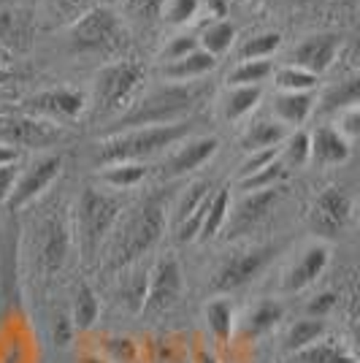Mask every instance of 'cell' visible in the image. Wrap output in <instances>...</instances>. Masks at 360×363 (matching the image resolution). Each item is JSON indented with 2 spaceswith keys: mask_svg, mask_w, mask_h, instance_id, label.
Returning <instances> with one entry per match:
<instances>
[{
  "mask_svg": "<svg viewBox=\"0 0 360 363\" xmlns=\"http://www.w3.org/2000/svg\"><path fill=\"white\" fill-rule=\"evenodd\" d=\"M193 136V122L181 120L171 125H144V128H130L120 133H106L92 152V160L101 166L111 163H147L152 157L163 155L179 141Z\"/></svg>",
  "mask_w": 360,
  "mask_h": 363,
  "instance_id": "cell-1",
  "label": "cell"
},
{
  "mask_svg": "<svg viewBox=\"0 0 360 363\" xmlns=\"http://www.w3.org/2000/svg\"><path fill=\"white\" fill-rule=\"evenodd\" d=\"M203 95H206L203 82H193V84H171V82H165L160 87L144 92L135 104H130V108H125L114 120V125L108 128V133L144 128V125L181 122L184 117H190V111L201 104Z\"/></svg>",
  "mask_w": 360,
  "mask_h": 363,
  "instance_id": "cell-2",
  "label": "cell"
},
{
  "mask_svg": "<svg viewBox=\"0 0 360 363\" xmlns=\"http://www.w3.org/2000/svg\"><path fill=\"white\" fill-rule=\"evenodd\" d=\"M122 220V198L114 190H101V187H92L87 184L81 190V196L74 206V230L76 247L84 260L101 252L103 242L108 239V233L120 225Z\"/></svg>",
  "mask_w": 360,
  "mask_h": 363,
  "instance_id": "cell-3",
  "label": "cell"
},
{
  "mask_svg": "<svg viewBox=\"0 0 360 363\" xmlns=\"http://www.w3.org/2000/svg\"><path fill=\"white\" fill-rule=\"evenodd\" d=\"M165 225H168V212H165L163 196H152L144 203H138L125 223L120 225L111 247V260L117 269H125L144 255H150L163 239Z\"/></svg>",
  "mask_w": 360,
  "mask_h": 363,
  "instance_id": "cell-4",
  "label": "cell"
},
{
  "mask_svg": "<svg viewBox=\"0 0 360 363\" xmlns=\"http://www.w3.org/2000/svg\"><path fill=\"white\" fill-rule=\"evenodd\" d=\"M144 79V68L138 62L117 60L103 65L95 82H92V95L87 98V106L92 104V111L98 117H120L122 106L135 95Z\"/></svg>",
  "mask_w": 360,
  "mask_h": 363,
  "instance_id": "cell-5",
  "label": "cell"
},
{
  "mask_svg": "<svg viewBox=\"0 0 360 363\" xmlns=\"http://www.w3.org/2000/svg\"><path fill=\"white\" fill-rule=\"evenodd\" d=\"M71 244H74V230H71V223L62 214L52 212L41 217L30 236L33 269L44 279L55 277L71 255Z\"/></svg>",
  "mask_w": 360,
  "mask_h": 363,
  "instance_id": "cell-6",
  "label": "cell"
},
{
  "mask_svg": "<svg viewBox=\"0 0 360 363\" xmlns=\"http://www.w3.org/2000/svg\"><path fill=\"white\" fill-rule=\"evenodd\" d=\"M122 46L120 19L108 9H92L68 28V49L74 55L108 57Z\"/></svg>",
  "mask_w": 360,
  "mask_h": 363,
  "instance_id": "cell-7",
  "label": "cell"
},
{
  "mask_svg": "<svg viewBox=\"0 0 360 363\" xmlns=\"http://www.w3.org/2000/svg\"><path fill=\"white\" fill-rule=\"evenodd\" d=\"M274 255H276L274 244H247L236 252H230L211 277V293L227 296L233 290L249 285L252 279H257L266 272V266L274 260Z\"/></svg>",
  "mask_w": 360,
  "mask_h": 363,
  "instance_id": "cell-8",
  "label": "cell"
},
{
  "mask_svg": "<svg viewBox=\"0 0 360 363\" xmlns=\"http://www.w3.org/2000/svg\"><path fill=\"white\" fill-rule=\"evenodd\" d=\"M62 138V128L25 111H0V147L49 150Z\"/></svg>",
  "mask_w": 360,
  "mask_h": 363,
  "instance_id": "cell-9",
  "label": "cell"
},
{
  "mask_svg": "<svg viewBox=\"0 0 360 363\" xmlns=\"http://www.w3.org/2000/svg\"><path fill=\"white\" fill-rule=\"evenodd\" d=\"M355 214V198L347 187H328L312 201L309 206V228L320 242L336 239Z\"/></svg>",
  "mask_w": 360,
  "mask_h": 363,
  "instance_id": "cell-10",
  "label": "cell"
},
{
  "mask_svg": "<svg viewBox=\"0 0 360 363\" xmlns=\"http://www.w3.org/2000/svg\"><path fill=\"white\" fill-rule=\"evenodd\" d=\"M60 171H62L60 152H46L41 157H35L25 171L16 174L14 187H11L9 201H6L3 209H9V212H22V209H28L33 201H38V198L52 187V182L60 177Z\"/></svg>",
  "mask_w": 360,
  "mask_h": 363,
  "instance_id": "cell-11",
  "label": "cell"
},
{
  "mask_svg": "<svg viewBox=\"0 0 360 363\" xmlns=\"http://www.w3.org/2000/svg\"><path fill=\"white\" fill-rule=\"evenodd\" d=\"M276 201H279V187L257 190V193H244L236 203L230 201L227 220L225 225H223L225 239H241V236H249L252 230H257L271 217Z\"/></svg>",
  "mask_w": 360,
  "mask_h": 363,
  "instance_id": "cell-12",
  "label": "cell"
},
{
  "mask_svg": "<svg viewBox=\"0 0 360 363\" xmlns=\"http://www.w3.org/2000/svg\"><path fill=\"white\" fill-rule=\"evenodd\" d=\"M87 108V95L81 90H71V87H55V90H41L30 95L22 111L33 114V117H41L46 122H55V125H68V122L79 120Z\"/></svg>",
  "mask_w": 360,
  "mask_h": 363,
  "instance_id": "cell-13",
  "label": "cell"
},
{
  "mask_svg": "<svg viewBox=\"0 0 360 363\" xmlns=\"http://www.w3.org/2000/svg\"><path fill=\"white\" fill-rule=\"evenodd\" d=\"M209 198L211 182L206 179L190 182L179 193V198L174 201V209H171V223H174V230H176V242L187 244L198 239V230H201V223H203Z\"/></svg>",
  "mask_w": 360,
  "mask_h": 363,
  "instance_id": "cell-14",
  "label": "cell"
},
{
  "mask_svg": "<svg viewBox=\"0 0 360 363\" xmlns=\"http://www.w3.org/2000/svg\"><path fill=\"white\" fill-rule=\"evenodd\" d=\"M181 296V266L176 257H163L150 269L147 282V301L141 315H160L176 306Z\"/></svg>",
  "mask_w": 360,
  "mask_h": 363,
  "instance_id": "cell-15",
  "label": "cell"
},
{
  "mask_svg": "<svg viewBox=\"0 0 360 363\" xmlns=\"http://www.w3.org/2000/svg\"><path fill=\"white\" fill-rule=\"evenodd\" d=\"M220 150V141L214 136H187L176 144V150L165 157L160 177L163 179H179L187 174H196L201 166H206Z\"/></svg>",
  "mask_w": 360,
  "mask_h": 363,
  "instance_id": "cell-16",
  "label": "cell"
},
{
  "mask_svg": "<svg viewBox=\"0 0 360 363\" xmlns=\"http://www.w3.org/2000/svg\"><path fill=\"white\" fill-rule=\"evenodd\" d=\"M342 35L339 33H312L303 41L293 46L290 52V65H298L309 74H325L336 62V55L342 52Z\"/></svg>",
  "mask_w": 360,
  "mask_h": 363,
  "instance_id": "cell-17",
  "label": "cell"
},
{
  "mask_svg": "<svg viewBox=\"0 0 360 363\" xmlns=\"http://www.w3.org/2000/svg\"><path fill=\"white\" fill-rule=\"evenodd\" d=\"M330 263V247L328 242H309L303 250H300V255L293 260V266L285 272L282 277V290L285 293H300V290H306L309 285H315L317 279L325 274Z\"/></svg>",
  "mask_w": 360,
  "mask_h": 363,
  "instance_id": "cell-18",
  "label": "cell"
},
{
  "mask_svg": "<svg viewBox=\"0 0 360 363\" xmlns=\"http://www.w3.org/2000/svg\"><path fill=\"white\" fill-rule=\"evenodd\" d=\"M35 30H38V22L30 9H22V6L0 9V46L9 55L30 49Z\"/></svg>",
  "mask_w": 360,
  "mask_h": 363,
  "instance_id": "cell-19",
  "label": "cell"
},
{
  "mask_svg": "<svg viewBox=\"0 0 360 363\" xmlns=\"http://www.w3.org/2000/svg\"><path fill=\"white\" fill-rule=\"evenodd\" d=\"M147 282H150V269L141 260H135L130 266L120 269V279H117L114 296H117V303H120L125 312L141 315L144 301H147Z\"/></svg>",
  "mask_w": 360,
  "mask_h": 363,
  "instance_id": "cell-20",
  "label": "cell"
},
{
  "mask_svg": "<svg viewBox=\"0 0 360 363\" xmlns=\"http://www.w3.org/2000/svg\"><path fill=\"white\" fill-rule=\"evenodd\" d=\"M309 144H312V163L317 166H342L352 155V144L333 125H320L315 133H309Z\"/></svg>",
  "mask_w": 360,
  "mask_h": 363,
  "instance_id": "cell-21",
  "label": "cell"
},
{
  "mask_svg": "<svg viewBox=\"0 0 360 363\" xmlns=\"http://www.w3.org/2000/svg\"><path fill=\"white\" fill-rule=\"evenodd\" d=\"M214 68H217V57H211L209 52H203L198 46L196 52L184 55L179 60L165 62L163 79L171 84H193V82H201L203 76H209Z\"/></svg>",
  "mask_w": 360,
  "mask_h": 363,
  "instance_id": "cell-22",
  "label": "cell"
},
{
  "mask_svg": "<svg viewBox=\"0 0 360 363\" xmlns=\"http://www.w3.org/2000/svg\"><path fill=\"white\" fill-rule=\"evenodd\" d=\"M317 106L315 92H276L274 95V120L285 128L298 130L303 122L312 117Z\"/></svg>",
  "mask_w": 360,
  "mask_h": 363,
  "instance_id": "cell-23",
  "label": "cell"
},
{
  "mask_svg": "<svg viewBox=\"0 0 360 363\" xmlns=\"http://www.w3.org/2000/svg\"><path fill=\"white\" fill-rule=\"evenodd\" d=\"M293 363H358L355 352L347 347L342 339L322 333L317 342H312L309 347L298 350L296 355H290Z\"/></svg>",
  "mask_w": 360,
  "mask_h": 363,
  "instance_id": "cell-24",
  "label": "cell"
},
{
  "mask_svg": "<svg viewBox=\"0 0 360 363\" xmlns=\"http://www.w3.org/2000/svg\"><path fill=\"white\" fill-rule=\"evenodd\" d=\"M282 315H285V306L279 301H274V298L257 301L255 306L247 309V315L241 318V323H239L241 336H244V339H260V336H266V333H271L279 325Z\"/></svg>",
  "mask_w": 360,
  "mask_h": 363,
  "instance_id": "cell-25",
  "label": "cell"
},
{
  "mask_svg": "<svg viewBox=\"0 0 360 363\" xmlns=\"http://www.w3.org/2000/svg\"><path fill=\"white\" fill-rule=\"evenodd\" d=\"M287 136V128L279 125L276 120H255L249 122L239 136V144L244 155L247 152H257V150H271V147H279Z\"/></svg>",
  "mask_w": 360,
  "mask_h": 363,
  "instance_id": "cell-26",
  "label": "cell"
},
{
  "mask_svg": "<svg viewBox=\"0 0 360 363\" xmlns=\"http://www.w3.org/2000/svg\"><path fill=\"white\" fill-rule=\"evenodd\" d=\"M263 98V87H227L220 101V114L225 122H241L257 108Z\"/></svg>",
  "mask_w": 360,
  "mask_h": 363,
  "instance_id": "cell-27",
  "label": "cell"
},
{
  "mask_svg": "<svg viewBox=\"0 0 360 363\" xmlns=\"http://www.w3.org/2000/svg\"><path fill=\"white\" fill-rule=\"evenodd\" d=\"M315 106L320 114H342L347 108L360 106V79L358 76H347L339 84H333Z\"/></svg>",
  "mask_w": 360,
  "mask_h": 363,
  "instance_id": "cell-28",
  "label": "cell"
},
{
  "mask_svg": "<svg viewBox=\"0 0 360 363\" xmlns=\"http://www.w3.org/2000/svg\"><path fill=\"white\" fill-rule=\"evenodd\" d=\"M203 318H206V328H209L211 339L217 345H227L233 331H236V309H233V303L227 298H214V301L206 303Z\"/></svg>",
  "mask_w": 360,
  "mask_h": 363,
  "instance_id": "cell-29",
  "label": "cell"
},
{
  "mask_svg": "<svg viewBox=\"0 0 360 363\" xmlns=\"http://www.w3.org/2000/svg\"><path fill=\"white\" fill-rule=\"evenodd\" d=\"M150 168L147 163H111V166H103V171L98 174V179L103 184L106 190H133L141 182L147 179Z\"/></svg>",
  "mask_w": 360,
  "mask_h": 363,
  "instance_id": "cell-30",
  "label": "cell"
},
{
  "mask_svg": "<svg viewBox=\"0 0 360 363\" xmlns=\"http://www.w3.org/2000/svg\"><path fill=\"white\" fill-rule=\"evenodd\" d=\"M227 209H230V190H214L209 198V206H206V214H203V223H201V230H198L196 242H209L214 236L223 233V225L227 220Z\"/></svg>",
  "mask_w": 360,
  "mask_h": 363,
  "instance_id": "cell-31",
  "label": "cell"
},
{
  "mask_svg": "<svg viewBox=\"0 0 360 363\" xmlns=\"http://www.w3.org/2000/svg\"><path fill=\"white\" fill-rule=\"evenodd\" d=\"M325 333V323L315 318H300L296 323H290V328L285 331V339H282V350L287 355H296L298 350L309 347L312 342H317L320 336Z\"/></svg>",
  "mask_w": 360,
  "mask_h": 363,
  "instance_id": "cell-32",
  "label": "cell"
},
{
  "mask_svg": "<svg viewBox=\"0 0 360 363\" xmlns=\"http://www.w3.org/2000/svg\"><path fill=\"white\" fill-rule=\"evenodd\" d=\"M98 312H101V303H98L95 290L90 285H79L74 293V303H71V323L76 331H90L98 320Z\"/></svg>",
  "mask_w": 360,
  "mask_h": 363,
  "instance_id": "cell-33",
  "label": "cell"
},
{
  "mask_svg": "<svg viewBox=\"0 0 360 363\" xmlns=\"http://www.w3.org/2000/svg\"><path fill=\"white\" fill-rule=\"evenodd\" d=\"M236 41V28L227 22V19H214L209 22L203 33L198 35V46L203 49V52H209L211 57H220V55H225L227 49L233 46Z\"/></svg>",
  "mask_w": 360,
  "mask_h": 363,
  "instance_id": "cell-34",
  "label": "cell"
},
{
  "mask_svg": "<svg viewBox=\"0 0 360 363\" xmlns=\"http://www.w3.org/2000/svg\"><path fill=\"white\" fill-rule=\"evenodd\" d=\"M279 160L285 168H303L312 163V144L306 130H293L287 133L285 141L279 144Z\"/></svg>",
  "mask_w": 360,
  "mask_h": 363,
  "instance_id": "cell-35",
  "label": "cell"
},
{
  "mask_svg": "<svg viewBox=\"0 0 360 363\" xmlns=\"http://www.w3.org/2000/svg\"><path fill=\"white\" fill-rule=\"evenodd\" d=\"M274 74L269 60H239V65L227 74V87H263V82Z\"/></svg>",
  "mask_w": 360,
  "mask_h": 363,
  "instance_id": "cell-36",
  "label": "cell"
},
{
  "mask_svg": "<svg viewBox=\"0 0 360 363\" xmlns=\"http://www.w3.org/2000/svg\"><path fill=\"white\" fill-rule=\"evenodd\" d=\"M274 84L279 87V92H315L317 87V76L303 71L298 65H282L274 71Z\"/></svg>",
  "mask_w": 360,
  "mask_h": 363,
  "instance_id": "cell-37",
  "label": "cell"
},
{
  "mask_svg": "<svg viewBox=\"0 0 360 363\" xmlns=\"http://www.w3.org/2000/svg\"><path fill=\"white\" fill-rule=\"evenodd\" d=\"M285 177H287V168L282 166V160L276 157V160L269 163L266 168H260V171H255V174H249V177L239 179V190L241 193L274 190V187H279V182H285Z\"/></svg>",
  "mask_w": 360,
  "mask_h": 363,
  "instance_id": "cell-38",
  "label": "cell"
},
{
  "mask_svg": "<svg viewBox=\"0 0 360 363\" xmlns=\"http://www.w3.org/2000/svg\"><path fill=\"white\" fill-rule=\"evenodd\" d=\"M282 46L279 33H257L252 38H247L239 49V60H269L271 55Z\"/></svg>",
  "mask_w": 360,
  "mask_h": 363,
  "instance_id": "cell-39",
  "label": "cell"
},
{
  "mask_svg": "<svg viewBox=\"0 0 360 363\" xmlns=\"http://www.w3.org/2000/svg\"><path fill=\"white\" fill-rule=\"evenodd\" d=\"M101 355L108 363H135L138 361V345L130 336H106Z\"/></svg>",
  "mask_w": 360,
  "mask_h": 363,
  "instance_id": "cell-40",
  "label": "cell"
},
{
  "mask_svg": "<svg viewBox=\"0 0 360 363\" xmlns=\"http://www.w3.org/2000/svg\"><path fill=\"white\" fill-rule=\"evenodd\" d=\"M201 14V0H165L163 19L174 28H184Z\"/></svg>",
  "mask_w": 360,
  "mask_h": 363,
  "instance_id": "cell-41",
  "label": "cell"
},
{
  "mask_svg": "<svg viewBox=\"0 0 360 363\" xmlns=\"http://www.w3.org/2000/svg\"><path fill=\"white\" fill-rule=\"evenodd\" d=\"M163 3L165 0H122V9L138 22H154L163 14Z\"/></svg>",
  "mask_w": 360,
  "mask_h": 363,
  "instance_id": "cell-42",
  "label": "cell"
},
{
  "mask_svg": "<svg viewBox=\"0 0 360 363\" xmlns=\"http://www.w3.org/2000/svg\"><path fill=\"white\" fill-rule=\"evenodd\" d=\"M196 49H198V35L179 33V35H174V38L163 46L160 57H163V62H174V60H179V57H184V55H190V52H196Z\"/></svg>",
  "mask_w": 360,
  "mask_h": 363,
  "instance_id": "cell-43",
  "label": "cell"
},
{
  "mask_svg": "<svg viewBox=\"0 0 360 363\" xmlns=\"http://www.w3.org/2000/svg\"><path fill=\"white\" fill-rule=\"evenodd\" d=\"M276 157H279V147L247 152V155H244V160H241V166H239V179L249 177V174H255V171H260V168H266L269 163H274Z\"/></svg>",
  "mask_w": 360,
  "mask_h": 363,
  "instance_id": "cell-44",
  "label": "cell"
},
{
  "mask_svg": "<svg viewBox=\"0 0 360 363\" xmlns=\"http://www.w3.org/2000/svg\"><path fill=\"white\" fill-rule=\"evenodd\" d=\"M333 128L352 144L360 136V106H352L347 108V111H342V114H336V125Z\"/></svg>",
  "mask_w": 360,
  "mask_h": 363,
  "instance_id": "cell-45",
  "label": "cell"
},
{
  "mask_svg": "<svg viewBox=\"0 0 360 363\" xmlns=\"http://www.w3.org/2000/svg\"><path fill=\"white\" fill-rule=\"evenodd\" d=\"M336 303H339V296L325 290V293H320V296H315L312 301L306 303V318H315V320L328 318L330 312L336 309Z\"/></svg>",
  "mask_w": 360,
  "mask_h": 363,
  "instance_id": "cell-46",
  "label": "cell"
},
{
  "mask_svg": "<svg viewBox=\"0 0 360 363\" xmlns=\"http://www.w3.org/2000/svg\"><path fill=\"white\" fill-rule=\"evenodd\" d=\"M74 323H71V315H57L55 318V325H52V342L57 347H68L74 342Z\"/></svg>",
  "mask_w": 360,
  "mask_h": 363,
  "instance_id": "cell-47",
  "label": "cell"
},
{
  "mask_svg": "<svg viewBox=\"0 0 360 363\" xmlns=\"http://www.w3.org/2000/svg\"><path fill=\"white\" fill-rule=\"evenodd\" d=\"M16 174H19L16 163H11V166H0V209H3L6 201H9V193H11V187H14Z\"/></svg>",
  "mask_w": 360,
  "mask_h": 363,
  "instance_id": "cell-48",
  "label": "cell"
},
{
  "mask_svg": "<svg viewBox=\"0 0 360 363\" xmlns=\"http://www.w3.org/2000/svg\"><path fill=\"white\" fill-rule=\"evenodd\" d=\"M16 160H19V152L11 147H0V166H11Z\"/></svg>",
  "mask_w": 360,
  "mask_h": 363,
  "instance_id": "cell-49",
  "label": "cell"
},
{
  "mask_svg": "<svg viewBox=\"0 0 360 363\" xmlns=\"http://www.w3.org/2000/svg\"><path fill=\"white\" fill-rule=\"evenodd\" d=\"M79 363H108V361H106L101 352H84V355L79 358Z\"/></svg>",
  "mask_w": 360,
  "mask_h": 363,
  "instance_id": "cell-50",
  "label": "cell"
},
{
  "mask_svg": "<svg viewBox=\"0 0 360 363\" xmlns=\"http://www.w3.org/2000/svg\"><path fill=\"white\" fill-rule=\"evenodd\" d=\"M196 363H217V358H214L211 352H198V355H196Z\"/></svg>",
  "mask_w": 360,
  "mask_h": 363,
  "instance_id": "cell-51",
  "label": "cell"
},
{
  "mask_svg": "<svg viewBox=\"0 0 360 363\" xmlns=\"http://www.w3.org/2000/svg\"><path fill=\"white\" fill-rule=\"evenodd\" d=\"M9 79H11V71H9L6 65H0V87H3V84H6Z\"/></svg>",
  "mask_w": 360,
  "mask_h": 363,
  "instance_id": "cell-52",
  "label": "cell"
},
{
  "mask_svg": "<svg viewBox=\"0 0 360 363\" xmlns=\"http://www.w3.org/2000/svg\"><path fill=\"white\" fill-rule=\"evenodd\" d=\"M9 57H11V55H9V52L0 46V65H6V62H9Z\"/></svg>",
  "mask_w": 360,
  "mask_h": 363,
  "instance_id": "cell-53",
  "label": "cell"
},
{
  "mask_svg": "<svg viewBox=\"0 0 360 363\" xmlns=\"http://www.w3.org/2000/svg\"><path fill=\"white\" fill-rule=\"evenodd\" d=\"M293 3H309V0H293Z\"/></svg>",
  "mask_w": 360,
  "mask_h": 363,
  "instance_id": "cell-54",
  "label": "cell"
}]
</instances>
